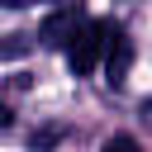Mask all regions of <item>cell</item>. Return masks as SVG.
<instances>
[{
  "label": "cell",
  "instance_id": "obj_1",
  "mask_svg": "<svg viewBox=\"0 0 152 152\" xmlns=\"http://www.w3.org/2000/svg\"><path fill=\"white\" fill-rule=\"evenodd\" d=\"M100 48H104V24L86 19V24L71 33V43H66V62H71V71H76V76H90L95 62H100Z\"/></svg>",
  "mask_w": 152,
  "mask_h": 152
},
{
  "label": "cell",
  "instance_id": "obj_2",
  "mask_svg": "<svg viewBox=\"0 0 152 152\" xmlns=\"http://www.w3.org/2000/svg\"><path fill=\"white\" fill-rule=\"evenodd\" d=\"M128 62H133V48H128V33L124 28H109L104 24V81L109 86H124L128 81Z\"/></svg>",
  "mask_w": 152,
  "mask_h": 152
},
{
  "label": "cell",
  "instance_id": "obj_3",
  "mask_svg": "<svg viewBox=\"0 0 152 152\" xmlns=\"http://www.w3.org/2000/svg\"><path fill=\"white\" fill-rule=\"evenodd\" d=\"M81 24H86V14H81L76 5H71V10H57V14H48V19H43V33H38V38H43L48 48H66V43H71V33H76Z\"/></svg>",
  "mask_w": 152,
  "mask_h": 152
},
{
  "label": "cell",
  "instance_id": "obj_4",
  "mask_svg": "<svg viewBox=\"0 0 152 152\" xmlns=\"http://www.w3.org/2000/svg\"><path fill=\"white\" fill-rule=\"evenodd\" d=\"M104 152H142V147H138L128 133H119V138H109V142H104Z\"/></svg>",
  "mask_w": 152,
  "mask_h": 152
},
{
  "label": "cell",
  "instance_id": "obj_5",
  "mask_svg": "<svg viewBox=\"0 0 152 152\" xmlns=\"http://www.w3.org/2000/svg\"><path fill=\"white\" fill-rule=\"evenodd\" d=\"M5 124H10V104L0 100V128H5Z\"/></svg>",
  "mask_w": 152,
  "mask_h": 152
}]
</instances>
